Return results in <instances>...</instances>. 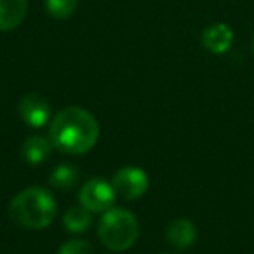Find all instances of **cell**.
Wrapping results in <instances>:
<instances>
[{
	"label": "cell",
	"instance_id": "7a4b0ae2",
	"mask_svg": "<svg viewBox=\"0 0 254 254\" xmlns=\"http://www.w3.org/2000/svg\"><path fill=\"white\" fill-rule=\"evenodd\" d=\"M56 202L46 188L32 187L12 198L9 216L18 226L26 230H44L54 221Z\"/></svg>",
	"mask_w": 254,
	"mask_h": 254
},
{
	"label": "cell",
	"instance_id": "52a82bcc",
	"mask_svg": "<svg viewBox=\"0 0 254 254\" xmlns=\"http://www.w3.org/2000/svg\"><path fill=\"white\" fill-rule=\"evenodd\" d=\"M233 40V32L225 23H214L207 26L202 33V46L212 54H223L230 49Z\"/></svg>",
	"mask_w": 254,
	"mask_h": 254
},
{
	"label": "cell",
	"instance_id": "277c9868",
	"mask_svg": "<svg viewBox=\"0 0 254 254\" xmlns=\"http://www.w3.org/2000/svg\"><path fill=\"white\" fill-rule=\"evenodd\" d=\"M112 187L115 193L124 197L126 200H136L148 191L150 180L145 171L139 167H124L115 173Z\"/></svg>",
	"mask_w": 254,
	"mask_h": 254
},
{
	"label": "cell",
	"instance_id": "8992f818",
	"mask_svg": "<svg viewBox=\"0 0 254 254\" xmlns=\"http://www.w3.org/2000/svg\"><path fill=\"white\" fill-rule=\"evenodd\" d=\"M19 117L30 127H42L51 117V105L44 96L32 92L19 101Z\"/></svg>",
	"mask_w": 254,
	"mask_h": 254
},
{
	"label": "cell",
	"instance_id": "6da1fadb",
	"mask_svg": "<svg viewBox=\"0 0 254 254\" xmlns=\"http://www.w3.org/2000/svg\"><path fill=\"white\" fill-rule=\"evenodd\" d=\"M99 138L98 120L84 108L68 106L54 117L49 139L56 150L68 155L91 152Z\"/></svg>",
	"mask_w": 254,
	"mask_h": 254
},
{
	"label": "cell",
	"instance_id": "7c38bea8",
	"mask_svg": "<svg viewBox=\"0 0 254 254\" xmlns=\"http://www.w3.org/2000/svg\"><path fill=\"white\" fill-rule=\"evenodd\" d=\"M78 180H80V173H78L77 167L71 166V164H61V166H58L56 169L53 171V174L49 176L51 187L56 188V190H63V191L71 190V188L78 183Z\"/></svg>",
	"mask_w": 254,
	"mask_h": 254
},
{
	"label": "cell",
	"instance_id": "9a60e30c",
	"mask_svg": "<svg viewBox=\"0 0 254 254\" xmlns=\"http://www.w3.org/2000/svg\"><path fill=\"white\" fill-rule=\"evenodd\" d=\"M253 54H254V37H253Z\"/></svg>",
	"mask_w": 254,
	"mask_h": 254
},
{
	"label": "cell",
	"instance_id": "5bb4252c",
	"mask_svg": "<svg viewBox=\"0 0 254 254\" xmlns=\"http://www.w3.org/2000/svg\"><path fill=\"white\" fill-rule=\"evenodd\" d=\"M58 254H92V247L87 240H68L60 247Z\"/></svg>",
	"mask_w": 254,
	"mask_h": 254
},
{
	"label": "cell",
	"instance_id": "9c48e42d",
	"mask_svg": "<svg viewBox=\"0 0 254 254\" xmlns=\"http://www.w3.org/2000/svg\"><path fill=\"white\" fill-rule=\"evenodd\" d=\"M166 239L174 249L183 251L193 246L195 239H197V230H195L193 223L188 221V219H185V218L174 219V221L167 226Z\"/></svg>",
	"mask_w": 254,
	"mask_h": 254
},
{
	"label": "cell",
	"instance_id": "5b68a950",
	"mask_svg": "<svg viewBox=\"0 0 254 254\" xmlns=\"http://www.w3.org/2000/svg\"><path fill=\"white\" fill-rule=\"evenodd\" d=\"M115 190L110 183L105 180H89L87 183L82 187L78 198H80V205H84L87 211L91 212H106L112 209L113 202H115Z\"/></svg>",
	"mask_w": 254,
	"mask_h": 254
},
{
	"label": "cell",
	"instance_id": "8fae6325",
	"mask_svg": "<svg viewBox=\"0 0 254 254\" xmlns=\"http://www.w3.org/2000/svg\"><path fill=\"white\" fill-rule=\"evenodd\" d=\"M63 225H64V228L71 233L87 232L92 225L91 211H87L84 205H75V207H70L63 216Z\"/></svg>",
	"mask_w": 254,
	"mask_h": 254
},
{
	"label": "cell",
	"instance_id": "4fadbf2b",
	"mask_svg": "<svg viewBox=\"0 0 254 254\" xmlns=\"http://www.w3.org/2000/svg\"><path fill=\"white\" fill-rule=\"evenodd\" d=\"M78 0H46V9L49 16L56 19H66L77 9Z\"/></svg>",
	"mask_w": 254,
	"mask_h": 254
},
{
	"label": "cell",
	"instance_id": "3957f363",
	"mask_svg": "<svg viewBox=\"0 0 254 254\" xmlns=\"http://www.w3.org/2000/svg\"><path fill=\"white\" fill-rule=\"evenodd\" d=\"M98 235L103 246L112 251H126L134 246L139 235L138 219L127 209H108L98 225Z\"/></svg>",
	"mask_w": 254,
	"mask_h": 254
},
{
	"label": "cell",
	"instance_id": "30bf717a",
	"mask_svg": "<svg viewBox=\"0 0 254 254\" xmlns=\"http://www.w3.org/2000/svg\"><path fill=\"white\" fill-rule=\"evenodd\" d=\"M51 150H53L51 139L44 138V136H30V138L25 139L21 146V157L25 159V162L37 166L49 157Z\"/></svg>",
	"mask_w": 254,
	"mask_h": 254
},
{
	"label": "cell",
	"instance_id": "ba28073f",
	"mask_svg": "<svg viewBox=\"0 0 254 254\" xmlns=\"http://www.w3.org/2000/svg\"><path fill=\"white\" fill-rule=\"evenodd\" d=\"M28 0H0V32L14 30L25 21Z\"/></svg>",
	"mask_w": 254,
	"mask_h": 254
}]
</instances>
